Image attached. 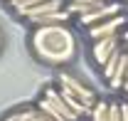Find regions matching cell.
Masks as SVG:
<instances>
[{"label": "cell", "instance_id": "7c38bea8", "mask_svg": "<svg viewBox=\"0 0 128 121\" xmlns=\"http://www.w3.org/2000/svg\"><path fill=\"white\" fill-rule=\"evenodd\" d=\"M40 3H44V0H10L8 5H10V8H12V13L20 17L25 10H30L32 5H40Z\"/></svg>", "mask_w": 128, "mask_h": 121}, {"label": "cell", "instance_id": "5b68a950", "mask_svg": "<svg viewBox=\"0 0 128 121\" xmlns=\"http://www.w3.org/2000/svg\"><path fill=\"white\" fill-rule=\"evenodd\" d=\"M42 94H44L49 101H52V104H54L57 109H59V111H62L66 121H81V116H79V114H74L69 106L64 104V99H62V94H59V87H57V84H49V87H44V91H42Z\"/></svg>", "mask_w": 128, "mask_h": 121}, {"label": "cell", "instance_id": "7a4b0ae2", "mask_svg": "<svg viewBox=\"0 0 128 121\" xmlns=\"http://www.w3.org/2000/svg\"><path fill=\"white\" fill-rule=\"evenodd\" d=\"M57 87H64V89H69L76 99H79L81 104L86 106L89 111L94 109V104L98 101V96H96V91L89 87V84H84L79 77L69 74V72H59V77H57Z\"/></svg>", "mask_w": 128, "mask_h": 121}, {"label": "cell", "instance_id": "9a60e30c", "mask_svg": "<svg viewBox=\"0 0 128 121\" xmlns=\"http://www.w3.org/2000/svg\"><path fill=\"white\" fill-rule=\"evenodd\" d=\"M72 3H89L91 5V3H104V0H72Z\"/></svg>", "mask_w": 128, "mask_h": 121}, {"label": "cell", "instance_id": "4fadbf2b", "mask_svg": "<svg viewBox=\"0 0 128 121\" xmlns=\"http://www.w3.org/2000/svg\"><path fill=\"white\" fill-rule=\"evenodd\" d=\"M108 121H121V104L108 101Z\"/></svg>", "mask_w": 128, "mask_h": 121}, {"label": "cell", "instance_id": "277c9868", "mask_svg": "<svg viewBox=\"0 0 128 121\" xmlns=\"http://www.w3.org/2000/svg\"><path fill=\"white\" fill-rule=\"evenodd\" d=\"M128 25V15L126 13H121V15H113L108 20H101V22H96L91 27H86V37L89 40H98V37H108V35H118V32H123Z\"/></svg>", "mask_w": 128, "mask_h": 121}, {"label": "cell", "instance_id": "2e32d148", "mask_svg": "<svg viewBox=\"0 0 128 121\" xmlns=\"http://www.w3.org/2000/svg\"><path fill=\"white\" fill-rule=\"evenodd\" d=\"M121 35H123V45H128V30H123Z\"/></svg>", "mask_w": 128, "mask_h": 121}, {"label": "cell", "instance_id": "3957f363", "mask_svg": "<svg viewBox=\"0 0 128 121\" xmlns=\"http://www.w3.org/2000/svg\"><path fill=\"white\" fill-rule=\"evenodd\" d=\"M118 47H123V35H121V32H118V35H108V37L91 40V59H94V64L101 69V67L106 64V59L111 57Z\"/></svg>", "mask_w": 128, "mask_h": 121}, {"label": "cell", "instance_id": "8fae6325", "mask_svg": "<svg viewBox=\"0 0 128 121\" xmlns=\"http://www.w3.org/2000/svg\"><path fill=\"white\" fill-rule=\"evenodd\" d=\"M89 116H91V121H108V101H96L94 109L89 111Z\"/></svg>", "mask_w": 128, "mask_h": 121}, {"label": "cell", "instance_id": "6da1fadb", "mask_svg": "<svg viewBox=\"0 0 128 121\" xmlns=\"http://www.w3.org/2000/svg\"><path fill=\"white\" fill-rule=\"evenodd\" d=\"M32 54L44 64L62 67L76 57V37L66 22L54 25H34V30L27 37Z\"/></svg>", "mask_w": 128, "mask_h": 121}, {"label": "cell", "instance_id": "ac0fdd59", "mask_svg": "<svg viewBox=\"0 0 128 121\" xmlns=\"http://www.w3.org/2000/svg\"><path fill=\"white\" fill-rule=\"evenodd\" d=\"M0 45H2V35H0Z\"/></svg>", "mask_w": 128, "mask_h": 121}, {"label": "cell", "instance_id": "52a82bcc", "mask_svg": "<svg viewBox=\"0 0 128 121\" xmlns=\"http://www.w3.org/2000/svg\"><path fill=\"white\" fill-rule=\"evenodd\" d=\"M2 121H47V119H44V114H42V111L37 109V104H34V106H22V109L10 111Z\"/></svg>", "mask_w": 128, "mask_h": 121}, {"label": "cell", "instance_id": "5bb4252c", "mask_svg": "<svg viewBox=\"0 0 128 121\" xmlns=\"http://www.w3.org/2000/svg\"><path fill=\"white\" fill-rule=\"evenodd\" d=\"M123 54H126V79H128V45H123Z\"/></svg>", "mask_w": 128, "mask_h": 121}, {"label": "cell", "instance_id": "8992f818", "mask_svg": "<svg viewBox=\"0 0 128 121\" xmlns=\"http://www.w3.org/2000/svg\"><path fill=\"white\" fill-rule=\"evenodd\" d=\"M62 8H66V3H64V0H44V3H40V5H32L30 10H25L20 17L27 22V20H32V17H37V15H47V13L62 10Z\"/></svg>", "mask_w": 128, "mask_h": 121}, {"label": "cell", "instance_id": "9c48e42d", "mask_svg": "<svg viewBox=\"0 0 128 121\" xmlns=\"http://www.w3.org/2000/svg\"><path fill=\"white\" fill-rule=\"evenodd\" d=\"M37 109L44 114V119H47V121H66V119H64V114H62V111H59L54 104H52V101H49L44 94L37 99Z\"/></svg>", "mask_w": 128, "mask_h": 121}, {"label": "cell", "instance_id": "30bf717a", "mask_svg": "<svg viewBox=\"0 0 128 121\" xmlns=\"http://www.w3.org/2000/svg\"><path fill=\"white\" fill-rule=\"evenodd\" d=\"M59 94H62L64 104L69 106V109H72L74 114H79L81 119H84V116H89V109H86V106L81 104V101H79V99H76V96H74V94H72L69 89H64V87H59Z\"/></svg>", "mask_w": 128, "mask_h": 121}, {"label": "cell", "instance_id": "e0dca14e", "mask_svg": "<svg viewBox=\"0 0 128 121\" xmlns=\"http://www.w3.org/2000/svg\"><path fill=\"white\" fill-rule=\"evenodd\" d=\"M123 91H128V79H126V82H123Z\"/></svg>", "mask_w": 128, "mask_h": 121}, {"label": "cell", "instance_id": "ba28073f", "mask_svg": "<svg viewBox=\"0 0 128 121\" xmlns=\"http://www.w3.org/2000/svg\"><path fill=\"white\" fill-rule=\"evenodd\" d=\"M72 13L66 10V8H62V10H54V13H47V15H37V17H32V20H27L32 27L34 25H54V22H69L72 20Z\"/></svg>", "mask_w": 128, "mask_h": 121}]
</instances>
